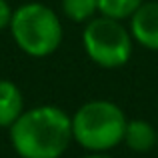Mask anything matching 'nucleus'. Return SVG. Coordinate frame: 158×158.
I'll list each match as a JSON object with an SVG mask.
<instances>
[{
    "instance_id": "obj_11",
    "label": "nucleus",
    "mask_w": 158,
    "mask_h": 158,
    "mask_svg": "<svg viewBox=\"0 0 158 158\" xmlns=\"http://www.w3.org/2000/svg\"><path fill=\"white\" fill-rule=\"evenodd\" d=\"M84 158H110V156L102 154V152H92V154H90V156H84Z\"/></svg>"
},
{
    "instance_id": "obj_8",
    "label": "nucleus",
    "mask_w": 158,
    "mask_h": 158,
    "mask_svg": "<svg viewBox=\"0 0 158 158\" xmlns=\"http://www.w3.org/2000/svg\"><path fill=\"white\" fill-rule=\"evenodd\" d=\"M142 4V0H98V12H102V16L116 20L130 18L138 6Z\"/></svg>"
},
{
    "instance_id": "obj_10",
    "label": "nucleus",
    "mask_w": 158,
    "mask_h": 158,
    "mask_svg": "<svg viewBox=\"0 0 158 158\" xmlns=\"http://www.w3.org/2000/svg\"><path fill=\"white\" fill-rule=\"evenodd\" d=\"M10 20H12V10L8 6L6 0H0V30L6 26H10Z\"/></svg>"
},
{
    "instance_id": "obj_5",
    "label": "nucleus",
    "mask_w": 158,
    "mask_h": 158,
    "mask_svg": "<svg viewBox=\"0 0 158 158\" xmlns=\"http://www.w3.org/2000/svg\"><path fill=\"white\" fill-rule=\"evenodd\" d=\"M130 34L140 46L158 50V2H142L130 16Z\"/></svg>"
},
{
    "instance_id": "obj_2",
    "label": "nucleus",
    "mask_w": 158,
    "mask_h": 158,
    "mask_svg": "<svg viewBox=\"0 0 158 158\" xmlns=\"http://www.w3.org/2000/svg\"><path fill=\"white\" fill-rule=\"evenodd\" d=\"M126 116L108 100L86 102L72 116V138L90 152H106L124 140Z\"/></svg>"
},
{
    "instance_id": "obj_6",
    "label": "nucleus",
    "mask_w": 158,
    "mask_h": 158,
    "mask_svg": "<svg viewBox=\"0 0 158 158\" xmlns=\"http://www.w3.org/2000/svg\"><path fill=\"white\" fill-rule=\"evenodd\" d=\"M24 112V98L18 86L10 80H0V128H10Z\"/></svg>"
},
{
    "instance_id": "obj_9",
    "label": "nucleus",
    "mask_w": 158,
    "mask_h": 158,
    "mask_svg": "<svg viewBox=\"0 0 158 158\" xmlns=\"http://www.w3.org/2000/svg\"><path fill=\"white\" fill-rule=\"evenodd\" d=\"M62 12L74 22H86L98 12V0H62Z\"/></svg>"
},
{
    "instance_id": "obj_1",
    "label": "nucleus",
    "mask_w": 158,
    "mask_h": 158,
    "mask_svg": "<svg viewBox=\"0 0 158 158\" xmlns=\"http://www.w3.org/2000/svg\"><path fill=\"white\" fill-rule=\"evenodd\" d=\"M72 140V118L58 106L24 110L10 126V142L20 158H60Z\"/></svg>"
},
{
    "instance_id": "obj_3",
    "label": "nucleus",
    "mask_w": 158,
    "mask_h": 158,
    "mask_svg": "<svg viewBox=\"0 0 158 158\" xmlns=\"http://www.w3.org/2000/svg\"><path fill=\"white\" fill-rule=\"evenodd\" d=\"M12 38L30 56H48L62 42V24L52 8L30 2L16 8L10 20Z\"/></svg>"
},
{
    "instance_id": "obj_4",
    "label": "nucleus",
    "mask_w": 158,
    "mask_h": 158,
    "mask_svg": "<svg viewBox=\"0 0 158 158\" xmlns=\"http://www.w3.org/2000/svg\"><path fill=\"white\" fill-rule=\"evenodd\" d=\"M84 50L102 68H120L132 54V36L120 20L100 16L92 18L82 32Z\"/></svg>"
},
{
    "instance_id": "obj_7",
    "label": "nucleus",
    "mask_w": 158,
    "mask_h": 158,
    "mask_svg": "<svg viewBox=\"0 0 158 158\" xmlns=\"http://www.w3.org/2000/svg\"><path fill=\"white\" fill-rule=\"evenodd\" d=\"M124 142L134 152H148L158 144V132L148 120H128Z\"/></svg>"
}]
</instances>
